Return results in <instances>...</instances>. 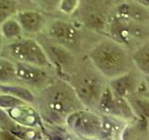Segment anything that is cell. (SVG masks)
I'll use <instances>...</instances> for the list:
<instances>
[{"label": "cell", "mask_w": 149, "mask_h": 140, "mask_svg": "<svg viewBox=\"0 0 149 140\" xmlns=\"http://www.w3.org/2000/svg\"><path fill=\"white\" fill-rule=\"evenodd\" d=\"M40 105L46 118L60 124L72 112L85 107L71 84L63 79L51 80L43 88Z\"/></svg>", "instance_id": "obj_1"}, {"label": "cell", "mask_w": 149, "mask_h": 140, "mask_svg": "<svg viewBox=\"0 0 149 140\" xmlns=\"http://www.w3.org/2000/svg\"><path fill=\"white\" fill-rule=\"evenodd\" d=\"M87 56L97 71L110 79L132 69V63L127 48L111 38L98 42Z\"/></svg>", "instance_id": "obj_2"}, {"label": "cell", "mask_w": 149, "mask_h": 140, "mask_svg": "<svg viewBox=\"0 0 149 140\" xmlns=\"http://www.w3.org/2000/svg\"><path fill=\"white\" fill-rule=\"evenodd\" d=\"M105 32L111 39L126 48L142 44L148 39L147 24L121 17L115 12L108 18Z\"/></svg>", "instance_id": "obj_3"}, {"label": "cell", "mask_w": 149, "mask_h": 140, "mask_svg": "<svg viewBox=\"0 0 149 140\" xmlns=\"http://www.w3.org/2000/svg\"><path fill=\"white\" fill-rule=\"evenodd\" d=\"M8 56L14 62L38 65L45 68L53 67L46 51L38 41L33 38H18L6 48Z\"/></svg>", "instance_id": "obj_4"}, {"label": "cell", "mask_w": 149, "mask_h": 140, "mask_svg": "<svg viewBox=\"0 0 149 140\" xmlns=\"http://www.w3.org/2000/svg\"><path fill=\"white\" fill-rule=\"evenodd\" d=\"M83 106L88 109L96 108L98 100L106 86L102 77L91 71L80 72L69 82Z\"/></svg>", "instance_id": "obj_5"}, {"label": "cell", "mask_w": 149, "mask_h": 140, "mask_svg": "<svg viewBox=\"0 0 149 140\" xmlns=\"http://www.w3.org/2000/svg\"><path fill=\"white\" fill-rule=\"evenodd\" d=\"M65 124L76 136L84 139L101 138V115L91 109L83 107L72 112L67 116Z\"/></svg>", "instance_id": "obj_6"}, {"label": "cell", "mask_w": 149, "mask_h": 140, "mask_svg": "<svg viewBox=\"0 0 149 140\" xmlns=\"http://www.w3.org/2000/svg\"><path fill=\"white\" fill-rule=\"evenodd\" d=\"M48 35L55 43L74 50L81 43V32L77 24L65 20H53L48 25Z\"/></svg>", "instance_id": "obj_7"}, {"label": "cell", "mask_w": 149, "mask_h": 140, "mask_svg": "<svg viewBox=\"0 0 149 140\" xmlns=\"http://www.w3.org/2000/svg\"><path fill=\"white\" fill-rule=\"evenodd\" d=\"M17 81L33 88L43 89L52 80L47 68L38 65L15 62Z\"/></svg>", "instance_id": "obj_8"}, {"label": "cell", "mask_w": 149, "mask_h": 140, "mask_svg": "<svg viewBox=\"0 0 149 140\" xmlns=\"http://www.w3.org/2000/svg\"><path fill=\"white\" fill-rule=\"evenodd\" d=\"M102 7H101L100 3L93 4L90 0H87L84 6L81 8H77L76 12H79L80 22L84 25L96 32L105 31V27L108 21L109 14L104 10H102Z\"/></svg>", "instance_id": "obj_9"}, {"label": "cell", "mask_w": 149, "mask_h": 140, "mask_svg": "<svg viewBox=\"0 0 149 140\" xmlns=\"http://www.w3.org/2000/svg\"><path fill=\"white\" fill-rule=\"evenodd\" d=\"M5 111L14 121L25 127L38 129L43 126L38 111L28 103Z\"/></svg>", "instance_id": "obj_10"}, {"label": "cell", "mask_w": 149, "mask_h": 140, "mask_svg": "<svg viewBox=\"0 0 149 140\" xmlns=\"http://www.w3.org/2000/svg\"><path fill=\"white\" fill-rule=\"evenodd\" d=\"M139 81L140 79H138L137 75L130 69L120 76L111 78L108 85L115 94L128 98L134 94Z\"/></svg>", "instance_id": "obj_11"}, {"label": "cell", "mask_w": 149, "mask_h": 140, "mask_svg": "<svg viewBox=\"0 0 149 140\" xmlns=\"http://www.w3.org/2000/svg\"><path fill=\"white\" fill-rule=\"evenodd\" d=\"M15 18L22 26L23 32L28 34H38L46 26V20L43 14L37 10H18Z\"/></svg>", "instance_id": "obj_12"}, {"label": "cell", "mask_w": 149, "mask_h": 140, "mask_svg": "<svg viewBox=\"0 0 149 140\" xmlns=\"http://www.w3.org/2000/svg\"><path fill=\"white\" fill-rule=\"evenodd\" d=\"M43 49L45 50L46 54L52 66H55L62 72L63 70L71 67L74 63V58L72 54L70 53L69 50L58 43L49 44L45 48L43 47Z\"/></svg>", "instance_id": "obj_13"}, {"label": "cell", "mask_w": 149, "mask_h": 140, "mask_svg": "<svg viewBox=\"0 0 149 140\" xmlns=\"http://www.w3.org/2000/svg\"><path fill=\"white\" fill-rule=\"evenodd\" d=\"M114 12L118 15L130 19V20L148 23L149 20V11L148 8L143 6L142 4L136 2L135 0L132 2H123L118 5L115 8Z\"/></svg>", "instance_id": "obj_14"}, {"label": "cell", "mask_w": 149, "mask_h": 140, "mask_svg": "<svg viewBox=\"0 0 149 140\" xmlns=\"http://www.w3.org/2000/svg\"><path fill=\"white\" fill-rule=\"evenodd\" d=\"M102 128L101 138L102 139H115L122 136L126 128V121L123 119L113 115H101Z\"/></svg>", "instance_id": "obj_15"}, {"label": "cell", "mask_w": 149, "mask_h": 140, "mask_svg": "<svg viewBox=\"0 0 149 140\" xmlns=\"http://www.w3.org/2000/svg\"><path fill=\"white\" fill-rule=\"evenodd\" d=\"M132 63L135 65L140 72L146 77L149 74V43L144 41L140 44L130 54Z\"/></svg>", "instance_id": "obj_16"}, {"label": "cell", "mask_w": 149, "mask_h": 140, "mask_svg": "<svg viewBox=\"0 0 149 140\" xmlns=\"http://www.w3.org/2000/svg\"><path fill=\"white\" fill-rule=\"evenodd\" d=\"M0 92H5L15 96L19 99L28 104H33L36 102V96L29 88L23 85H19L15 83L0 84Z\"/></svg>", "instance_id": "obj_17"}, {"label": "cell", "mask_w": 149, "mask_h": 140, "mask_svg": "<svg viewBox=\"0 0 149 140\" xmlns=\"http://www.w3.org/2000/svg\"><path fill=\"white\" fill-rule=\"evenodd\" d=\"M96 109H98L102 114L114 115L115 109V94L111 90L109 85H106L102 91V94L96 105Z\"/></svg>", "instance_id": "obj_18"}, {"label": "cell", "mask_w": 149, "mask_h": 140, "mask_svg": "<svg viewBox=\"0 0 149 140\" xmlns=\"http://www.w3.org/2000/svg\"><path fill=\"white\" fill-rule=\"evenodd\" d=\"M0 31H1V34L4 38L9 40H15L20 38L23 33L22 28L17 21L15 16L3 22L0 24Z\"/></svg>", "instance_id": "obj_19"}, {"label": "cell", "mask_w": 149, "mask_h": 140, "mask_svg": "<svg viewBox=\"0 0 149 140\" xmlns=\"http://www.w3.org/2000/svg\"><path fill=\"white\" fill-rule=\"evenodd\" d=\"M15 81H17L15 62L6 57H0V84H10Z\"/></svg>", "instance_id": "obj_20"}, {"label": "cell", "mask_w": 149, "mask_h": 140, "mask_svg": "<svg viewBox=\"0 0 149 140\" xmlns=\"http://www.w3.org/2000/svg\"><path fill=\"white\" fill-rule=\"evenodd\" d=\"M17 0H0V24L18 12Z\"/></svg>", "instance_id": "obj_21"}, {"label": "cell", "mask_w": 149, "mask_h": 140, "mask_svg": "<svg viewBox=\"0 0 149 140\" xmlns=\"http://www.w3.org/2000/svg\"><path fill=\"white\" fill-rule=\"evenodd\" d=\"M40 10L47 13H53L59 10L61 0H30Z\"/></svg>", "instance_id": "obj_22"}, {"label": "cell", "mask_w": 149, "mask_h": 140, "mask_svg": "<svg viewBox=\"0 0 149 140\" xmlns=\"http://www.w3.org/2000/svg\"><path fill=\"white\" fill-rule=\"evenodd\" d=\"M24 103L25 102H23L22 100L19 99V98L11 94L0 92V108H2L4 110L13 108V107L21 106L22 104H24Z\"/></svg>", "instance_id": "obj_23"}, {"label": "cell", "mask_w": 149, "mask_h": 140, "mask_svg": "<svg viewBox=\"0 0 149 140\" xmlns=\"http://www.w3.org/2000/svg\"><path fill=\"white\" fill-rule=\"evenodd\" d=\"M80 5V0H61L59 10L66 15H72Z\"/></svg>", "instance_id": "obj_24"}, {"label": "cell", "mask_w": 149, "mask_h": 140, "mask_svg": "<svg viewBox=\"0 0 149 140\" xmlns=\"http://www.w3.org/2000/svg\"><path fill=\"white\" fill-rule=\"evenodd\" d=\"M4 50V37L1 34V31H0V53L2 52Z\"/></svg>", "instance_id": "obj_25"}, {"label": "cell", "mask_w": 149, "mask_h": 140, "mask_svg": "<svg viewBox=\"0 0 149 140\" xmlns=\"http://www.w3.org/2000/svg\"><path fill=\"white\" fill-rule=\"evenodd\" d=\"M135 1L140 3V4H142L143 6H144V7L148 8V6H149V0H135Z\"/></svg>", "instance_id": "obj_26"}]
</instances>
